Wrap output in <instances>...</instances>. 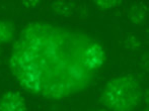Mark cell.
Instances as JSON below:
<instances>
[{
    "mask_svg": "<svg viewBox=\"0 0 149 111\" xmlns=\"http://www.w3.org/2000/svg\"><path fill=\"white\" fill-rule=\"evenodd\" d=\"M96 3L100 5V7L102 8H111V7H114L116 5L117 2L115 1H96Z\"/></svg>",
    "mask_w": 149,
    "mask_h": 111,
    "instance_id": "cell-5",
    "label": "cell"
},
{
    "mask_svg": "<svg viewBox=\"0 0 149 111\" xmlns=\"http://www.w3.org/2000/svg\"><path fill=\"white\" fill-rule=\"evenodd\" d=\"M100 43L86 33L33 22L22 28L9 61L12 75L31 93L64 99L87 89L104 66Z\"/></svg>",
    "mask_w": 149,
    "mask_h": 111,
    "instance_id": "cell-1",
    "label": "cell"
},
{
    "mask_svg": "<svg viewBox=\"0 0 149 111\" xmlns=\"http://www.w3.org/2000/svg\"><path fill=\"white\" fill-rule=\"evenodd\" d=\"M0 111H26L24 98L17 92H6L0 98Z\"/></svg>",
    "mask_w": 149,
    "mask_h": 111,
    "instance_id": "cell-3",
    "label": "cell"
},
{
    "mask_svg": "<svg viewBox=\"0 0 149 111\" xmlns=\"http://www.w3.org/2000/svg\"><path fill=\"white\" fill-rule=\"evenodd\" d=\"M145 111H148V110H145Z\"/></svg>",
    "mask_w": 149,
    "mask_h": 111,
    "instance_id": "cell-6",
    "label": "cell"
},
{
    "mask_svg": "<svg viewBox=\"0 0 149 111\" xmlns=\"http://www.w3.org/2000/svg\"><path fill=\"white\" fill-rule=\"evenodd\" d=\"M102 100L113 111H133L140 101L139 88L129 77H118L106 84Z\"/></svg>",
    "mask_w": 149,
    "mask_h": 111,
    "instance_id": "cell-2",
    "label": "cell"
},
{
    "mask_svg": "<svg viewBox=\"0 0 149 111\" xmlns=\"http://www.w3.org/2000/svg\"><path fill=\"white\" fill-rule=\"evenodd\" d=\"M14 31L12 26L5 20L0 19V43H9L13 39Z\"/></svg>",
    "mask_w": 149,
    "mask_h": 111,
    "instance_id": "cell-4",
    "label": "cell"
}]
</instances>
